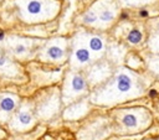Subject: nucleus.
I'll return each mask as SVG.
<instances>
[{
  "label": "nucleus",
  "mask_w": 159,
  "mask_h": 140,
  "mask_svg": "<svg viewBox=\"0 0 159 140\" xmlns=\"http://www.w3.org/2000/svg\"><path fill=\"white\" fill-rule=\"evenodd\" d=\"M73 58L75 61L78 63V64H87L91 62L92 57H91V52L87 47L84 46H80L75 50V53H73Z\"/></svg>",
  "instance_id": "nucleus-1"
},
{
  "label": "nucleus",
  "mask_w": 159,
  "mask_h": 140,
  "mask_svg": "<svg viewBox=\"0 0 159 140\" xmlns=\"http://www.w3.org/2000/svg\"><path fill=\"white\" fill-rule=\"evenodd\" d=\"M70 85H71V90L75 93H81L87 88L86 79L81 74H73L70 79Z\"/></svg>",
  "instance_id": "nucleus-2"
},
{
  "label": "nucleus",
  "mask_w": 159,
  "mask_h": 140,
  "mask_svg": "<svg viewBox=\"0 0 159 140\" xmlns=\"http://www.w3.org/2000/svg\"><path fill=\"white\" fill-rule=\"evenodd\" d=\"M87 46L96 53H102L104 51V41L99 36H89V38L87 40Z\"/></svg>",
  "instance_id": "nucleus-3"
},
{
  "label": "nucleus",
  "mask_w": 159,
  "mask_h": 140,
  "mask_svg": "<svg viewBox=\"0 0 159 140\" xmlns=\"http://www.w3.org/2000/svg\"><path fill=\"white\" fill-rule=\"evenodd\" d=\"M46 55L52 61H61L65 56V50H63V47H61L58 45H52L47 48Z\"/></svg>",
  "instance_id": "nucleus-4"
},
{
  "label": "nucleus",
  "mask_w": 159,
  "mask_h": 140,
  "mask_svg": "<svg viewBox=\"0 0 159 140\" xmlns=\"http://www.w3.org/2000/svg\"><path fill=\"white\" fill-rule=\"evenodd\" d=\"M148 45H149V48H150L152 52L159 53V25L157 26V28H154L150 32Z\"/></svg>",
  "instance_id": "nucleus-5"
},
{
  "label": "nucleus",
  "mask_w": 159,
  "mask_h": 140,
  "mask_svg": "<svg viewBox=\"0 0 159 140\" xmlns=\"http://www.w3.org/2000/svg\"><path fill=\"white\" fill-rule=\"evenodd\" d=\"M26 9H27V12L29 14L36 16V15H40L42 12V4L39 0H30L27 2Z\"/></svg>",
  "instance_id": "nucleus-6"
},
{
  "label": "nucleus",
  "mask_w": 159,
  "mask_h": 140,
  "mask_svg": "<svg viewBox=\"0 0 159 140\" xmlns=\"http://www.w3.org/2000/svg\"><path fill=\"white\" fill-rule=\"evenodd\" d=\"M122 123H123L124 126L132 129V128H135V126L138 125V118H137L135 114L128 113V114H125V115L122 118Z\"/></svg>",
  "instance_id": "nucleus-7"
},
{
  "label": "nucleus",
  "mask_w": 159,
  "mask_h": 140,
  "mask_svg": "<svg viewBox=\"0 0 159 140\" xmlns=\"http://www.w3.org/2000/svg\"><path fill=\"white\" fill-rule=\"evenodd\" d=\"M142 40H143V33H142L140 30H138V28H132V30L129 31V33H128V41H129L130 43L137 45V43H140Z\"/></svg>",
  "instance_id": "nucleus-8"
},
{
  "label": "nucleus",
  "mask_w": 159,
  "mask_h": 140,
  "mask_svg": "<svg viewBox=\"0 0 159 140\" xmlns=\"http://www.w3.org/2000/svg\"><path fill=\"white\" fill-rule=\"evenodd\" d=\"M14 108H15V102H14L12 98L5 97V98L1 99V102H0V109L1 110L6 112V113H10L11 110H14Z\"/></svg>",
  "instance_id": "nucleus-9"
},
{
  "label": "nucleus",
  "mask_w": 159,
  "mask_h": 140,
  "mask_svg": "<svg viewBox=\"0 0 159 140\" xmlns=\"http://www.w3.org/2000/svg\"><path fill=\"white\" fill-rule=\"evenodd\" d=\"M97 17L99 19L101 22H111L114 19V12L111 9H103L99 15H97Z\"/></svg>",
  "instance_id": "nucleus-10"
},
{
  "label": "nucleus",
  "mask_w": 159,
  "mask_h": 140,
  "mask_svg": "<svg viewBox=\"0 0 159 140\" xmlns=\"http://www.w3.org/2000/svg\"><path fill=\"white\" fill-rule=\"evenodd\" d=\"M148 66L150 68V71L153 73H155L157 76H159V56H154L149 59L148 62Z\"/></svg>",
  "instance_id": "nucleus-11"
},
{
  "label": "nucleus",
  "mask_w": 159,
  "mask_h": 140,
  "mask_svg": "<svg viewBox=\"0 0 159 140\" xmlns=\"http://www.w3.org/2000/svg\"><path fill=\"white\" fill-rule=\"evenodd\" d=\"M98 20V17H97V14L96 12H93V11H88L84 16H83V21L86 22V24H94L96 21Z\"/></svg>",
  "instance_id": "nucleus-12"
},
{
  "label": "nucleus",
  "mask_w": 159,
  "mask_h": 140,
  "mask_svg": "<svg viewBox=\"0 0 159 140\" xmlns=\"http://www.w3.org/2000/svg\"><path fill=\"white\" fill-rule=\"evenodd\" d=\"M19 120H20L21 124H25L26 125V124H29L31 121V114L27 113V112H21L19 114Z\"/></svg>",
  "instance_id": "nucleus-13"
},
{
  "label": "nucleus",
  "mask_w": 159,
  "mask_h": 140,
  "mask_svg": "<svg viewBox=\"0 0 159 140\" xmlns=\"http://www.w3.org/2000/svg\"><path fill=\"white\" fill-rule=\"evenodd\" d=\"M125 4L128 5H142V4H148V2H152L154 0H124Z\"/></svg>",
  "instance_id": "nucleus-14"
},
{
  "label": "nucleus",
  "mask_w": 159,
  "mask_h": 140,
  "mask_svg": "<svg viewBox=\"0 0 159 140\" xmlns=\"http://www.w3.org/2000/svg\"><path fill=\"white\" fill-rule=\"evenodd\" d=\"M25 50H26V48H25V46H24V45H17V46L15 47V52H16L17 55L24 53V52H25Z\"/></svg>",
  "instance_id": "nucleus-15"
},
{
  "label": "nucleus",
  "mask_w": 159,
  "mask_h": 140,
  "mask_svg": "<svg viewBox=\"0 0 159 140\" xmlns=\"http://www.w3.org/2000/svg\"><path fill=\"white\" fill-rule=\"evenodd\" d=\"M6 63V58L4 56H0V67H2Z\"/></svg>",
  "instance_id": "nucleus-16"
},
{
  "label": "nucleus",
  "mask_w": 159,
  "mask_h": 140,
  "mask_svg": "<svg viewBox=\"0 0 159 140\" xmlns=\"http://www.w3.org/2000/svg\"><path fill=\"white\" fill-rule=\"evenodd\" d=\"M2 37H4V31L0 30V40H2Z\"/></svg>",
  "instance_id": "nucleus-17"
}]
</instances>
